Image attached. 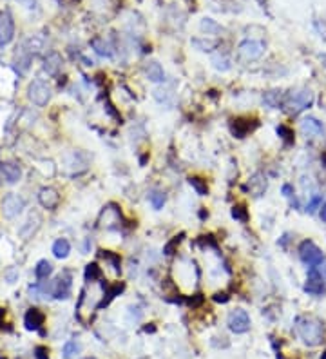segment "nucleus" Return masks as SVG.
Masks as SVG:
<instances>
[{
	"mask_svg": "<svg viewBox=\"0 0 326 359\" xmlns=\"http://www.w3.org/2000/svg\"><path fill=\"white\" fill-rule=\"evenodd\" d=\"M295 330H297L299 338L302 339V343L308 347H315L322 341V334L324 328L319 319L310 318V316H302L295 321Z\"/></svg>",
	"mask_w": 326,
	"mask_h": 359,
	"instance_id": "1",
	"label": "nucleus"
},
{
	"mask_svg": "<svg viewBox=\"0 0 326 359\" xmlns=\"http://www.w3.org/2000/svg\"><path fill=\"white\" fill-rule=\"evenodd\" d=\"M314 102V95L308 89H301V91H292L290 95L285 98V109L290 115H297V113L305 111L307 107H310Z\"/></svg>",
	"mask_w": 326,
	"mask_h": 359,
	"instance_id": "2",
	"label": "nucleus"
},
{
	"mask_svg": "<svg viewBox=\"0 0 326 359\" xmlns=\"http://www.w3.org/2000/svg\"><path fill=\"white\" fill-rule=\"evenodd\" d=\"M28 96L35 105L44 107L49 102V98H51V87L45 82H42V80H33L28 89Z\"/></svg>",
	"mask_w": 326,
	"mask_h": 359,
	"instance_id": "3",
	"label": "nucleus"
},
{
	"mask_svg": "<svg viewBox=\"0 0 326 359\" xmlns=\"http://www.w3.org/2000/svg\"><path fill=\"white\" fill-rule=\"evenodd\" d=\"M24 207H26V199L20 194H16V192H9L2 199V214L8 219L16 218L20 212L24 211Z\"/></svg>",
	"mask_w": 326,
	"mask_h": 359,
	"instance_id": "4",
	"label": "nucleus"
},
{
	"mask_svg": "<svg viewBox=\"0 0 326 359\" xmlns=\"http://www.w3.org/2000/svg\"><path fill=\"white\" fill-rule=\"evenodd\" d=\"M263 53H265V46L259 40H245L238 48V55L243 62H254V60L261 58Z\"/></svg>",
	"mask_w": 326,
	"mask_h": 359,
	"instance_id": "5",
	"label": "nucleus"
},
{
	"mask_svg": "<svg viewBox=\"0 0 326 359\" xmlns=\"http://www.w3.org/2000/svg\"><path fill=\"white\" fill-rule=\"evenodd\" d=\"M299 256H301L302 263H307L312 268L322 263V252L314 241H302L299 247Z\"/></svg>",
	"mask_w": 326,
	"mask_h": 359,
	"instance_id": "6",
	"label": "nucleus"
},
{
	"mask_svg": "<svg viewBox=\"0 0 326 359\" xmlns=\"http://www.w3.org/2000/svg\"><path fill=\"white\" fill-rule=\"evenodd\" d=\"M227 323H228V328H230L234 334H245V332H248V328H250V316L243 310V308H236V310H232L230 314H228Z\"/></svg>",
	"mask_w": 326,
	"mask_h": 359,
	"instance_id": "7",
	"label": "nucleus"
},
{
	"mask_svg": "<svg viewBox=\"0 0 326 359\" xmlns=\"http://www.w3.org/2000/svg\"><path fill=\"white\" fill-rule=\"evenodd\" d=\"M15 38V20L13 15L6 9L0 13V44L8 46Z\"/></svg>",
	"mask_w": 326,
	"mask_h": 359,
	"instance_id": "8",
	"label": "nucleus"
},
{
	"mask_svg": "<svg viewBox=\"0 0 326 359\" xmlns=\"http://www.w3.org/2000/svg\"><path fill=\"white\" fill-rule=\"evenodd\" d=\"M38 201H40V205L44 209H48V211H53V209H56L58 207V204H60V194H58V191H56L55 187H44V189H40V192H38Z\"/></svg>",
	"mask_w": 326,
	"mask_h": 359,
	"instance_id": "9",
	"label": "nucleus"
},
{
	"mask_svg": "<svg viewBox=\"0 0 326 359\" xmlns=\"http://www.w3.org/2000/svg\"><path fill=\"white\" fill-rule=\"evenodd\" d=\"M324 279H322V276L319 274L317 271H315V267L310 271V274H308L307 278V283H305V292H308V294L312 296H319L324 292V283H322Z\"/></svg>",
	"mask_w": 326,
	"mask_h": 359,
	"instance_id": "10",
	"label": "nucleus"
},
{
	"mask_svg": "<svg viewBox=\"0 0 326 359\" xmlns=\"http://www.w3.org/2000/svg\"><path fill=\"white\" fill-rule=\"evenodd\" d=\"M0 178H2V182H6V184L13 185V184H16V182H20V178H22V169H20V165L13 164V162H8V164H4L0 167Z\"/></svg>",
	"mask_w": 326,
	"mask_h": 359,
	"instance_id": "11",
	"label": "nucleus"
},
{
	"mask_svg": "<svg viewBox=\"0 0 326 359\" xmlns=\"http://www.w3.org/2000/svg\"><path fill=\"white\" fill-rule=\"evenodd\" d=\"M301 131L307 138H319V136H322V132H324V127H322V124L317 118L308 116V118H305L301 122Z\"/></svg>",
	"mask_w": 326,
	"mask_h": 359,
	"instance_id": "12",
	"label": "nucleus"
},
{
	"mask_svg": "<svg viewBox=\"0 0 326 359\" xmlns=\"http://www.w3.org/2000/svg\"><path fill=\"white\" fill-rule=\"evenodd\" d=\"M45 316L38 310V308H29L28 314L24 318V325L28 330H38L40 325H44Z\"/></svg>",
	"mask_w": 326,
	"mask_h": 359,
	"instance_id": "13",
	"label": "nucleus"
},
{
	"mask_svg": "<svg viewBox=\"0 0 326 359\" xmlns=\"http://www.w3.org/2000/svg\"><path fill=\"white\" fill-rule=\"evenodd\" d=\"M69 292H71V279L62 278V276H60V278L55 281L53 294H55V298H58V299H65L69 296Z\"/></svg>",
	"mask_w": 326,
	"mask_h": 359,
	"instance_id": "14",
	"label": "nucleus"
},
{
	"mask_svg": "<svg viewBox=\"0 0 326 359\" xmlns=\"http://www.w3.org/2000/svg\"><path fill=\"white\" fill-rule=\"evenodd\" d=\"M40 227V216H29L28 218V221H26L24 225H22V227H20V236H22V238L24 239H28V238H31L33 234H35L36 232V229Z\"/></svg>",
	"mask_w": 326,
	"mask_h": 359,
	"instance_id": "15",
	"label": "nucleus"
},
{
	"mask_svg": "<svg viewBox=\"0 0 326 359\" xmlns=\"http://www.w3.org/2000/svg\"><path fill=\"white\" fill-rule=\"evenodd\" d=\"M145 75L151 82H163L165 80V73H163V68L158 64V62H151V64L145 68Z\"/></svg>",
	"mask_w": 326,
	"mask_h": 359,
	"instance_id": "16",
	"label": "nucleus"
},
{
	"mask_svg": "<svg viewBox=\"0 0 326 359\" xmlns=\"http://www.w3.org/2000/svg\"><path fill=\"white\" fill-rule=\"evenodd\" d=\"M69 252H71V245H69V241L65 238H60L55 241V245H53V254H55V258L58 259H64L69 256Z\"/></svg>",
	"mask_w": 326,
	"mask_h": 359,
	"instance_id": "17",
	"label": "nucleus"
},
{
	"mask_svg": "<svg viewBox=\"0 0 326 359\" xmlns=\"http://www.w3.org/2000/svg\"><path fill=\"white\" fill-rule=\"evenodd\" d=\"M92 49H95L100 56H104V58H111V56H112V48L105 38H95V40H92Z\"/></svg>",
	"mask_w": 326,
	"mask_h": 359,
	"instance_id": "18",
	"label": "nucleus"
},
{
	"mask_svg": "<svg viewBox=\"0 0 326 359\" xmlns=\"http://www.w3.org/2000/svg\"><path fill=\"white\" fill-rule=\"evenodd\" d=\"M31 55L33 53L29 49L22 48L18 53H16V65L20 68V71L26 73L29 69V64H31Z\"/></svg>",
	"mask_w": 326,
	"mask_h": 359,
	"instance_id": "19",
	"label": "nucleus"
},
{
	"mask_svg": "<svg viewBox=\"0 0 326 359\" xmlns=\"http://www.w3.org/2000/svg\"><path fill=\"white\" fill-rule=\"evenodd\" d=\"M44 68L49 75H56V73L60 71V68H62V58H60L56 53H51V55H48V58H45Z\"/></svg>",
	"mask_w": 326,
	"mask_h": 359,
	"instance_id": "20",
	"label": "nucleus"
},
{
	"mask_svg": "<svg viewBox=\"0 0 326 359\" xmlns=\"http://www.w3.org/2000/svg\"><path fill=\"white\" fill-rule=\"evenodd\" d=\"M248 189H250V192L254 196H261L263 192H265V189H267V182L263 180L261 174H255L254 178L248 182Z\"/></svg>",
	"mask_w": 326,
	"mask_h": 359,
	"instance_id": "21",
	"label": "nucleus"
},
{
	"mask_svg": "<svg viewBox=\"0 0 326 359\" xmlns=\"http://www.w3.org/2000/svg\"><path fill=\"white\" fill-rule=\"evenodd\" d=\"M35 274L38 279H48L53 274V265L49 263L48 259H40L35 267Z\"/></svg>",
	"mask_w": 326,
	"mask_h": 359,
	"instance_id": "22",
	"label": "nucleus"
},
{
	"mask_svg": "<svg viewBox=\"0 0 326 359\" xmlns=\"http://www.w3.org/2000/svg\"><path fill=\"white\" fill-rule=\"evenodd\" d=\"M199 28H201V31H205L207 35H219V33L223 31V28L219 24H216L212 18H203L201 24H199Z\"/></svg>",
	"mask_w": 326,
	"mask_h": 359,
	"instance_id": "23",
	"label": "nucleus"
},
{
	"mask_svg": "<svg viewBox=\"0 0 326 359\" xmlns=\"http://www.w3.org/2000/svg\"><path fill=\"white\" fill-rule=\"evenodd\" d=\"M212 65H214L218 71H228V69H230V60L225 55H214L212 56Z\"/></svg>",
	"mask_w": 326,
	"mask_h": 359,
	"instance_id": "24",
	"label": "nucleus"
},
{
	"mask_svg": "<svg viewBox=\"0 0 326 359\" xmlns=\"http://www.w3.org/2000/svg\"><path fill=\"white\" fill-rule=\"evenodd\" d=\"M254 127H255V124H243V120H236V125L232 127V131H234V134L238 136V138H243V136L247 134L248 131H252Z\"/></svg>",
	"mask_w": 326,
	"mask_h": 359,
	"instance_id": "25",
	"label": "nucleus"
},
{
	"mask_svg": "<svg viewBox=\"0 0 326 359\" xmlns=\"http://www.w3.org/2000/svg\"><path fill=\"white\" fill-rule=\"evenodd\" d=\"M192 46L199 49V51H212V49L218 48V42L216 40H201V38H194L192 40Z\"/></svg>",
	"mask_w": 326,
	"mask_h": 359,
	"instance_id": "26",
	"label": "nucleus"
},
{
	"mask_svg": "<svg viewBox=\"0 0 326 359\" xmlns=\"http://www.w3.org/2000/svg\"><path fill=\"white\" fill-rule=\"evenodd\" d=\"M189 184L194 187V191L198 192L199 196H205L208 192V187H207V184L203 182L201 178H196V176H192V178H189Z\"/></svg>",
	"mask_w": 326,
	"mask_h": 359,
	"instance_id": "27",
	"label": "nucleus"
},
{
	"mask_svg": "<svg viewBox=\"0 0 326 359\" xmlns=\"http://www.w3.org/2000/svg\"><path fill=\"white\" fill-rule=\"evenodd\" d=\"M100 278H102V271H100V267L96 263H91L85 267V279L87 281H98Z\"/></svg>",
	"mask_w": 326,
	"mask_h": 359,
	"instance_id": "28",
	"label": "nucleus"
},
{
	"mask_svg": "<svg viewBox=\"0 0 326 359\" xmlns=\"http://www.w3.org/2000/svg\"><path fill=\"white\" fill-rule=\"evenodd\" d=\"M149 199H151V205L156 209V211H159V209H163V205H165V194L159 191H154L149 194Z\"/></svg>",
	"mask_w": 326,
	"mask_h": 359,
	"instance_id": "29",
	"label": "nucleus"
},
{
	"mask_svg": "<svg viewBox=\"0 0 326 359\" xmlns=\"http://www.w3.org/2000/svg\"><path fill=\"white\" fill-rule=\"evenodd\" d=\"M80 352V343H76V341H67V343L64 345V357L65 359H71L75 354H78Z\"/></svg>",
	"mask_w": 326,
	"mask_h": 359,
	"instance_id": "30",
	"label": "nucleus"
},
{
	"mask_svg": "<svg viewBox=\"0 0 326 359\" xmlns=\"http://www.w3.org/2000/svg\"><path fill=\"white\" fill-rule=\"evenodd\" d=\"M102 258H105L109 261V265L112 267V271L114 272H120V258L116 254H112V252L109 251H102Z\"/></svg>",
	"mask_w": 326,
	"mask_h": 359,
	"instance_id": "31",
	"label": "nucleus"
},
{
	"mask_svg": "<svg viewBox=\"0 0 326 359\" xmlns=\"http://www.w3.org/2000/svg\"><path fill=\"white\" fill-rule=\"evenodd\" d=\"M232 216H234L236 219H239V221H243V223L248 219V212L243 205H236V207L232 209Z\"/></svg>",
	"mask_w": 326,
	"mask_h": 359,
	"instance_id": "32",
	"label": "nucleus"
},
{
	"mask_svg": "<svg viewBox=\"0 0 326 359\" xmlns=\"http://www.w3.org/2000/svg\"><path fill=\"white\" fill-rule=\"evenodd\" d=\"M265 104L270 105V107H277L279 105V93L277 91H270L265 95Z\"/></svg>",
	"mask_w": 326,
	"mask_h": 359,
	"instance_id": "33",
	"label": "nucleus"
},
{
	"mask_svg": "<svg viewBox=\"0 0 326 359\" xmlns=\"http://www.w3.org/2000/svg\"><path fill=\"white\" fill-rule=\"evenodd\" d=\"M4 278H6L8 283H15L16 279H18V271H16V268H8L6 274H4Z\"/></svg>",
	"mask_w": 326,
	"mask_h": 359,
	"instance_id": "34",
	"label": "nucleus"
},
{
	"mask_svg": "<svg viewBox=\"0 0 326 359\" xmlns=\"http://www.w3.org/2000/svg\"><path fill=\"white\" fill-rule=\"evenodd\" d=\"M35 357L36 359H49V352L45 347H36L35 350Z\"/></svg>",
	"mask_w": 326,
	"mask_h": 359,
	"instance_id": "35",
	"label": "nucleus"
},
{
	"mask_svg": "<svg viewBox=\"0 0 326 359\" xmlns=\"http://www.w3.org/2000/svg\"><path fill=\"white\" fill-rule=\"evenodd\" d=\"M319 204H321V196H314V198L310 199V204H308L307 211L308 212H315V209L319 207Z\"/></svg>",
	"mask_w": 326,
	"mask_h": 359,
	"instance_id": "36",
	"label": "nucleus"
},
{
	"mask_svg": "<svg viewBox=\"0 0 326 359\" xmlns=\"http://www.w3.org/2000/svg\"><path fill=\"white\" fill-rule=\"evenodd\" d=\"M277 132H279V134H283V138H285V140H290L292 138V131L288 127H285V125H279Z\"/></svg>",
	"mask_w": 326,
	"mask_h": 359,
	"instance_id": "37",
	"label": "nucleus"
},
{
	"mask_svg": "<svg viewBox=\"0 0 326 359\" xmlns=\"http://www.w3.org/2000/svg\"><path fill=\"white\" fill-rule=\"evenodd\" d=\"M18 2L28 9H35L36 8V0H18Z\"/></svg>",
	"mask_w": 326,
	"mask_h": 359,
	"instance_id": "38",
	"label": "nucleus"
},
{
	"mask_svg": "<svg viewBox=\"0 0 326 359\" xmlns=\"http://www.w3.org/2000/svg\"><path fill=\"white\" fill-rule=\"evenodd\" d=\"M214 301H221V303H225V301H228V296L227 294H216Z\"/></svg>",
	"mask_w": 326,
	"mask_h": 359,
	"instance_id": "39",
	"label": "nucleus"
},
{
	"mask_svg": "<svg viewBox=\"0 0 326 359\" xmlns=\"http://www.w3.org/2000/svg\"><path fill=\"white\" fill-rule=\"evenodd\" d=\"M283 194L292 196V187H290V185H283Z\"/></svg>",
	"mask_w": 326,
	"mask_h": 359,
	"instance_id": "40",
	"label": "nucleus"
},
{
	"mask_svg": "<svg viewBox=\"0 0 326 359\" xmlns=\"http://www.w3.org/2000/svg\"><path fill=\"white\" fill-rule=\"evenodd\" d=\"M321 219L326 221V204H322V207H321Z\"/></svg>",
	"mask_w": 326,
	"mask_h": 359,
	"instance_id": "41",
	"label": "nucleus"
},
{
	"mask_svg": "<svg viewBox=\"0 0 326 359\" xmlns=\"http://www.w3.org/2000/svg\"><path fill=\"white\" fill-rule=\"evenodd\" d=\"M322 279H326V265H324V267H322Z\"/></svg>",
	"mask_w": 326,
	"mask_h": 359,
	"instance_id": "42",
	"label": "nucleus"
},
{
	"mask_svg": "<svg viewBox=\"0 0 326 359\" xmlns=\"http://www.w3.org/2000/svg\"><path fill=\"white\" fill-rule=\"evenodd\" d=\"M2 318H4V310L0 308V325H2Z\"/></svg>",
	"mask_w": 326,
	"mask_h": 359,
	"instance_id": "43",
	"label": "nucleus"
},
{
	"mask_svg": "<svg viewBox=\"0 0 326 359\" xmlns=\"http://www.w3.org/2000/svg\"><path fill=\"white\" fill-rule=\"evenodd\" d=\"M84 359H96V357H84Z\"/></svg>",
	"mask_w": 326,
	"mask_h": 359,
	"instance_id": "44",
	"label": "nucleus"
},
{
	"mask_svg": "<svg viewBox=\"0 0 326 359\" xmlns=\"http://www.w3.org/2000/svg\"><path fill=\"white\" fill-rule=\"evenodd\" d=\"M322 359H326V354H324V357H322Z\"/></svg>",
	"mask_w": 326,
	"mask_h": 359,
	"instance_id": "45",
	"label": "nucleus"
}]
</instances>
